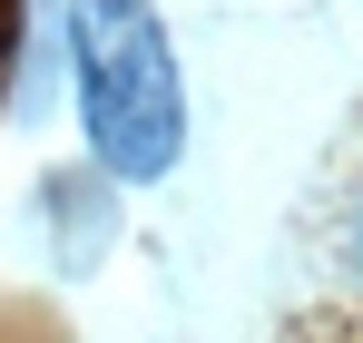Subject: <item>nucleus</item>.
<instances>
[{
  "mask_svg": "<svg viewBox=\"0 0 363 343\" xmlns=\"http://www.w3.org/2000/svg\"><path fill=\"white\" fill-rule=\"evenodd\" d=\"M69 59H79V118L108 176H167L186 147V89L167 30L147 0H69Z\"/></svg>",
  "mask_w": 363,
  "mask_h": 343,
  "instance_id": "obj_1",
  "label": "nucleus"
},
{
  "mask_svg": "<svg viewBox=\"0 0 363 343\" xmlns=\"http://www.w3.org/2000/svg\"><path fill=\"white\" fill-rule=\"evenodd\" d=\"M354 265H363V235H354Z\"/></svg>",
  "mask_w": 363,
  "mask_h": 343,
  "instance_id": "obj_2",
  "label": "nucleus"
}]
</instances>
